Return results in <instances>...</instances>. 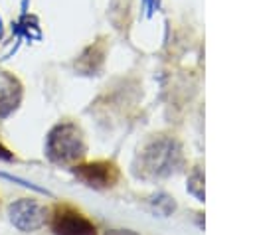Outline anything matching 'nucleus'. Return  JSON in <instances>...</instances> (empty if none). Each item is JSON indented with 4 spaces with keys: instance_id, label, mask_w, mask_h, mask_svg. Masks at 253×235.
I'll list each match as a JSON object with an SVG mask.
<instances>
[{
    "instance_id": "1",
    "label": "nucleus",
    "mask_w": 253,
    "mask_h": 235,
    "mask_svg": "<svg viewBox=\"0 0 253 235\" xmlns=\"http://www.w3.org/2000/svg\"><path fill=\"white\" fill-rule=\"evenodd\" d=\"M45 152L55 164H71L85 154V142L81 130L73 122H61L47 134Z\"/></svg>"
},
{
    "instance_id": "6",
    "label": "nucleus",
    "mask_w": 253,
    "mask_h": 235,
    "mask_svg": "<svg viewBox=\"0 0 253 235\" xmlns=\"http://www.w3.org/2000/svg\"><path fill=\"white\" fill-rule=\"evenodd\" d=\"M20 97H22L20 83L12 75L0 71V118L8 117L18 107Z\"/></svg>"
},
{
    "instance_id": "4",
    "label": "nucleus",
    "mask_w": 253,
    "mask_h": 235,
    "mask_svg": "<svg viewBox=\"0 0 253 235\" xmlns=\"http://www.w3.org/2000/svg\"><path fill=\"white\" fill-rule=\"evenodd\" d=\"M51 229L55 235H95V225L77 209L57 205L51 215Z\"/></svg>"
},
{
    "instance_id": "3",
    "label": "nucleus",
    "mask_w": 253,
    "mask_h": 235,
    "mask_svg": "<svg viewBox=\"0 0 253 235\" xmlns=\"http://www.w3.org/2000/svg\"><path fill=\"white\" fill-rule=\"evenodd\" d=\"M8 215H10V221L14 223V227H18L20 231H36L45 225L47 209L42 203H38L36 199L24 197V199L14 201L8 207Z\"/></svg>"
},
{
    "instance_id": "5",
    "label": "nucleus",
    "mask_w": 253,
    "mask_h": 235,
    "mask_svg": "<svg viewBox=\"0 0 253 235\" xmlns=\"http://www.w3.org/2000/svg\"><path fill=\"white\" fill-rule=\"evenodd\" d=\"M73 174L77 176V180H81L91 188H111L119 178V170L111 162L81 164V166H75Z\"/></svg>"
},
{
    "instance_id": "7",
    "label": "nucleus",
    "mask_w": 253,
    "mask_h": 235,
    "mask_svg": "<svg viewBox=\"0 0 253 235\" xmlns=\"http://www.w3.org/2000/svg\"><path fill=\"white\" fill-rule=\"evenodd\" d=\"M105 235H138V233H134L130 229H107Z\"/></svg>"
},
{
    "instance_id": "2",
    "label": "nucleus",
    "mask_w": 253,
    "mask_h": 235,
    "mask_svg": "<svg viewBox=\"0 0 253 235\" xmlns=\"http://www.w3.org/2000/svg\"><path fill=\"white\" fill-rule=\"evenodd\" d=\"M180 160V148L170 138H156L152 140L142 152V164L146 172L154 176H168L176 170Z\"/></svg>"
},
{
    "instance_id": "8",
    "label": "nucleus",
    "mask_w": 253,
    "mask_h": 235,
    "mask_svg": "<svg viewBox=\"0 0 253 235\" xmlns=\"http://www.w3.org/2000/svg\"><path fill=\"white\" fill-rule=\"evenodd\" d=\"M12 158H14V156H12V152H10V150L0 142V160H12Z\"/></svg>"
}]
</instances>
